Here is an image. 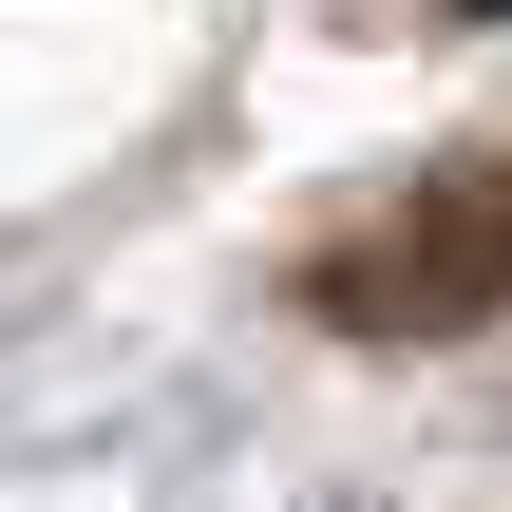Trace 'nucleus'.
<instances>
[{
  "mask_svg": "<svg viewBox=\"0 0 512 512\" xmlns=\"http://www.w3.org/2000/svg\"><path fill=\"white\" fill-rule=\"evenodd\" d=\"M323 323H361V342H456V323H512V152L437 171L418 209H380V228L323 266Z\"/></svg>",
  "mask_w": 512,
  "mask_h": 512,
  "instance_id": "f257e3e1",
  "label": "nucleus"
},
{
  "mask_svg": "<svg viewBox=\"0 0 512 512\" xmlns=\"http://www.w3.org/2000/svg\"><path fill=\"white\" fill-rule=\"evenodd\" d=\"M456 19H512V0H456Z\"/></svg>",
  "mask_w": 512,
  "mask_h": 512,
  "instance_id": "f03ea898",
  "label": "nucleus"
}]
</instances>
